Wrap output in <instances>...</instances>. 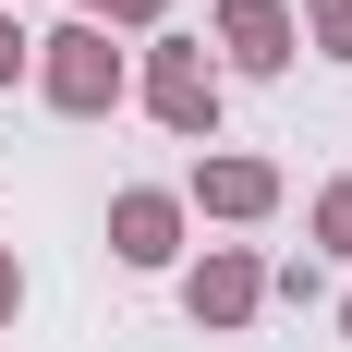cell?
Wrapping results in <instances>:
<instances>
[{"label": "cell", "mask_w": 352, "mask_h": 352, "mask_svg": "<svg viewBox=\"0 0 352 352\" xmlns=\"http://www.w3.org/2000/svg\"><path fill=\"white\" fill-rule=\"evenodd\" d=\"M316 243H328V255H352V170L316 195Z\"/></svg>", "instance_id": "ba28073f"}, {"label": "cell", "mask_w": 352, "mask_h": 352, "mask_svg": "<svg viewBox=\"0 0 352 352\" xmlns=\"http://www.w3.org/2000/svg\"><path fill=\"white\" fill-rule=\"evenodd\" d=\"M182 304H195V316H207V328H243L255 304H267V267H255L243 243H207V267L182 280Z\"/></svg>", "instance_id": "3957f363"}, {"label": "cell", "mask_w": 352, "mask_h": 352, "mask_svg": "<svg viewBox=\"0 0 352 352\" xmlns=\"http://www.w3.org/2000/svg\"><path fill=\"white\" fill-rule=\"evenodd\" d=\"M36 85H49V109L98 122V109H122V49L98 25H61V36H36Z\"/></svg>", "instance_id": "6da1fadb"}, {"label": "cell", "mask_w": 352, "mask_h": 352, "mask_svg": "<svg viewBox=\"0 0 352 352\" xmlns=\"http://www.w3.org/2000/svg\"><path fill=\"white\" fill-rule=\"evenodd\" d=\"M12 304H25V267H12V243H0V328H12Z\"/></svg>", "instance_id": "8fae6325"}, {"label": "cell", "mask_w": 352, "mask_h": 352, "mask_svg": "<svg viewBox=\"0 0 352 352\" xmlns=\"http://www.w3.org/2000/svg\"><path fill=\"white\" fill-rule=\"evenodd\" d=\"M25 61H36V36L12 25V12H0V85H12V73H25Z\"/></svg>", "instance_id": "30bf717a"}, {"label": "cell", "mask_w": 352, "mask_h": 352, "mask_svg": "<svg viewBox=\"0 0 352 352\" xmlns=\"http://www.w3.org/2000/svg\"><path fill=\"white\" fill-rule=\"evenodd\" d=\"M0 12H12V0H0Z\"/></svg>", "instance_id": "4fadbf2b"}, {"label": "cell", "mask_w": 352, "mask_h": 352, "mask_svg": "<svg viewBox=\"0 0 352 352\" xmlns=\"http://www.w3.org/2000/svg\"><path fill=\"white\" fill-rule=\"evenodd\" d=\"M340 328H352V292H340Z\"/></svg>", "instance_id": "7c38bea8"}, {"label": "cell", "mask_w": 352, "mask_h": 352, "mask_svg": "<svg viewBox=\"0 0 352 352\" xmlns=\"http://www.w3.org/2000/svg\"><path fill=\"white\" fill-rule=\"evenodd\" d=\"M219 49H231V73H280L304 36H292L280 0H219Z\"/></svg>", "instance_id": "5b68a950"}, {"label": "cell", "mask_w": 352, "mask_h": 352, "mask_svg": "<svg viewBox=\"0 0 352 352\" xmlns=\"http://www.w3.org/2000/svg\"><path fill=\"white\" fill-rule=\"evenodd\" d=\"M146 109H158L170 134H219V61L195 36H158V49H146Z\"/></svg>", "instance_id": "7a4b0ae2"}, {"label": "cell", "mask_w": 352, "mask_h": 352, "mask_svg": "<svg viewBox=\"0 0 352 352\" xmlns=\"http://www.w3.org/2000/svg\"><path fill=\"white\" fill-rule=\"evenodd\" d=\"M158 12H170V0H85L73 25H98V36H109V25H158Z\"/></svg>", "instance_id": "9c48e42d"}, {"label": "cell", "mask_w": 352, "mask_h": 352, "mask_svg": "<svg viewBox=\"0 0 352 352\" xmlns=\"http://www.w3.org/2000/svg\"><path fill=\"white\" fill-rule=\"evenodd\" d=\"M292 36H316L328 61H352V0H304V25H292Z\"/></svg>", "instance_id": "52a82bcc"}, {"label": "cell", "mask_w": 352, "mask_h": 352, "mask_svg": "<svg viewBox=\"0 0 352 352\" xmlns=\"http://www.w3.org/2000/svg\"><path fill=\"white\" fill-rule=\"evenodd\" d=\"M109 255H122V267H170L182 255V195H122V207H109Z\"/></svg>", "instance_id": "277c9868"}, {"label": "cell", "mask_w": 352, "mask_h": 352, "mask_svg": "<svg viewBox=\"0 0 352 352\" xmlns=\"http://www.w3.org/2000/svg\"><path fill=\"white\" fill-rule=\"evenodd\" d=\"M195 207L207 219H267L280 207V170H267V158H207V170H195Z\"/></svg>", "instance_id": "8992f818"}]
</instances>
